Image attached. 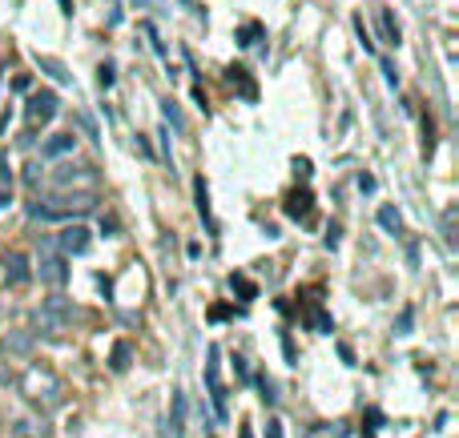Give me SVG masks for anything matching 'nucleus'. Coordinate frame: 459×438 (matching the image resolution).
Instances as JSON below:
<instances>
[{
  "mask_svg": "<svg viewBox=\"0 0 459 438\" xmlns=\"http://www.w3.org/2000/svg\"><path fill=\"white\" fill-rule=\"evenodd\" d=\"M383 73H387V81H391V85H399V73H395L391 61H383Z\"/></svg>",
  "mask_w": 459,
  "mask_h": 438,
  "instance_id": "obj_22",
  "label": "nucleus"
},
{
  "mask_svg": "<svg viewBox=\"0 0 459 438\" xmlns=\"http://www.w3.org/2000/svg\"><path fill=\"white\" fill-rule=\"evenodd\" d=\"M194 194H197V213H202V217H206V226L213 229V217H210V201H206V181H202V177H197Z\"/></svg>",
  "mask_w": 459,
  "mask_h": 438,
  "instance_id": "obj_15",
  "label": "nucleus"
},
{
  "mask_svg": "<svg viewBox=\"0 0 459 438\" xmlns=\"http://www.w3.org/2000/svg\"><path fill=\"white\" fill-rule=\"evenodd\" d=\"M36 68H41V73H49L52 81H61V85L69 81L65 65H61V61H52V57H41V52H36Z\"/></svg>",
  "mask_w": 459,
  "mask_h": 438,
  "instance_id": "obj_10",
  "label": "nucleus"
},
{
  "mask_svg": "<svg viewBox=\"0 0 459 438\" xmlns=\"http://www.w3.org/2000/svg\"><path fill=\"white\" fill-rule=\"evenodd\" d=\"M270 438H282L278 435V422H270Z\"/></svg>",
  "mask_w": 459,
  "mask_h": 438,
  "instance_id": "obj_23",
  "label": "nucleus"
},
{
  "mask_svg": "<svg viewBox=\"0 0 459 438\" xmlns=\"http://www.w3.org/2000/svg\"><path fill=\"white\" fill-rule=\"evenodd\" d=\"M262 36V24H242V33H238V45H254Z\"/></svg>",
  "mask_w": 459,
  "mask_h": 438,
  "instance_id": "obj_17",
  "label": "nucleus"
},
{
  "mask_svg": "<svg viewBox=\"0 0 459 438\" xmlns=\"http://www.w3.org/2000/svg\"><path fill=\"white\" fill-rule=\"evenodd\" d=\"M234 286H238V290H242V293H246V298H254V286H250V282H246V277H234Z\"/></svg>",
  "mask_w": 459,
  "mask_h": 438,
  "instance_id": "obj_21",
  "label": "nucleus"
},
{
  "mask_svg": "<svg viewBox=\"0 0 459 438\" xmlns=\"http://www.w3.org/2000/svg\"><path fill=\"white\" fill-rule=\"evenodd\" d=\"M4 201H8V194H0V210H4Z\"/></svg>",
  "mask_w": 459,
  "mask_h": 438,
  "instance_id": "obj_24",
  "label": "nucleus"
},
{
  "mask_svg": "<svg viewBox=\"0 0 459 438\" xmlns=\"http://www.w3.org/2000/svg\"><path fill=\"white\" fill-rule=\"evenodd\" d=\"M0 77H4V68H0Z\"/></svg>",
  "mask_w": 459,
  "mask_h": 438,
  "instance_id": "obj_25",
  "label": "nucleus"
},
{
  "mask_svg": "<svg viewBox=\"0 0 459 438\" xmlns=\"http://www.w3.org/2000/svg\"><path fill=\"white\" fill-rule=\"evenodd\" d=\"M162 109H165V121H169L174 129H181V113H178V105H174V101H165Z\"/></svg>",
  "mask_w": 459,
  "mask_h": 438,
  "instance_id": "obj_18",
  "label": "nucleus"
},
{
  "mask_svg": "<svg viewBox=\"0 0 459 438\" xmlns=\"http://www.w3.org/2000/svg\"><path fill=\"white\" fill-rule=\"evenodd\" d=\"M206 382H210V394H213V410H218V418H226V394H222V382H218V350H210Z\"/></svg>",
  "mask_w": 459,
  "mask_h": 438,
  "instance_id": "obj_6",
  "label": "nucleus"
},
{
  "mask_svg": "<svg viewBox=\"0 0 459 438\" xmlns=\"http://www.w3.org/2000/svg\"><path fill=\"white\" fill-rule=\"evenodd\" d=\"M379 226L387 229V233H399V229H403V217H399L391 205H383V210H379Z\"/></svg>",
  "mask_w": 459,
  "mask_h": 438,
  "instance_id": "obj_12",
  "label": "nucleus"
},
{
  "mask_svg": "<svg viewBox=\"0 0 459 438\" xmlns=\"http://www.w3.org/2000/svg\"><path fill=\"white\" fill-rule=\"evenodd\" d=\"M73 145H77V137H73V133H52L41 153H45V157H65V153H73Z\"/></svg>",
  "mask_w": 459,
  "mask_h": 438,
  "instance_id": "obj_8",
  "label": "nucleus"
},
{
  "mask_svg": "<svg viewBox=\"0 0 459 438\" xmlns=\"http://www.w3.org/2000/svg\"><path fill=\"white\" fill-rule=\"evenodd\" d=\"M379 29H383V41H391V45H399V24H395L391 8H379Z\"/></svg>",
  "mask_w": 459,
  "mask_h": 438,
  "instance_id": "obj_11",
  "label": "nucleus"
},
{
  "mask_svg": "<svg viewBox=\"0 0 459 438\" xmlns=\"http://www.w3.org/2000/svg\"><path fill=\"white\" fill-rule=\"evenodd\" d=\"M230 85H238V89H242V97L254 101V85L246 81V68H230Z\"/></svg>",
  "mask_w": 459,
  "mask_h": 438,
  "instance_id": "obj_14",
  "label": "nucleus"
},
{
  "mask_svg": "<svg viewBox=\"0 0 459 438\" xmlns=\"http://www.w3.org/2000/svg\"><path fill=\"white\" fill-rule=\"evenodd\" d=\"M52 117H57V93H36V97L29 101V121L49 125Z\"/></svg>",
  "mask_w": 459,
  "mask_h": 438,
  "instance_id": "obj_5",
  "label": "nucleus"
},
{
  "mask_svg": "<svg viewBox=\"0 0 459 438\" xmlns=\"http://www.w3.org/2000/svg\"><path fill=\"white\" fill-rule=\"evenodd\" d=\"M89 242H93V238H89V229L85 226H65L61 233H57V245H61L65 254H85Z\"/></svg>",
  "mask_w": 459,
  "mask_h": 438,
  "instance_id": "obj_4",
  "label": "nucleus"
},
{
  "mask_svg": "<svg viewBox=\"0 0 459 438\" xmlns=\"http://www.w3.org/2000/svg\"><path fill=\"white\" fill-rule=\"evenodd\" d=\"M52 185L57 189H93L97 169L93 165H61V169H52Z\"/></svg>",
  "mask_w": 459,
  "mask_h": 438,
  "instance_id": "obj_1",
  "label": "nucleus"
},
{
  "mask_svg": "<svg viewBox=\"0 0 459 438\" xmlns=\"http://www.w3.org/2000/svg\"><path fill=\"white\" fill-rule=\"evenodd\" d=\"M113 85V65H101V89H109Z\"/></svg>",
  "mask_w": 459,
  "mask_h": 438,
  "instance_id": "obj_19",
  "label": "nucleus"
},
{
  "mask_svg": "<svg viewBox=\"0 0 459 438\" xmlns=\"http://www.w3.org/2000/svg\"><path fill=\"white\" fill-rule=\"evenodd\" d=\"M77 121H81V129L89 133V137H93V141H97V125H93V121H89V117H85V113L77 117Z\"/></svg>",
  "mask_w": 459,
  "mask_h": 438,
  "instance_id": "obj_20",
  "label": "nucleus"
},
{
  "mask_svg": "<svg viewBox=\"0 0 459 438\" xmlns=\"http://www.w3.org/2000/svg\"><path fill=\"white\" fill-rule=\"evenodd\" d=\"M169 430L174 435L185 430V394H174V422H169Z\"/></svg>",
  "mask_w": 459,
  "mask_h": 438,
  "instance_id": "obj_13",
  "label": "nucleus"
},
{
  "mask_svg": "<svg viewBox=\"0 0 459 438\" xmlns=\"http://www.w3.org/2000/svg\"><path fill=\"white\" fill-rule=\"evenodd\" d=\"M24 390H29V398H41V390H45V398H49V402L61 398V382H57L49 370H41V366H33V370L24 374Z\"/></svg>",
  "mask_w": 459,
  "mask_h": 438,
  "instance_id": "obj_2",
  "label": "nucleus"
},
{
  "mask_svg": "<svg viewBox=\"0 0 459 438\" xmlns=\"http://www.w3.org/2000/svg\"><path fill=\"white\" fill-rule=\"evenodd\" d=\"M125 366H129V346H125V342H117V346H113V370H125Z\"/></svg>",
  "mask_w": 459,
  "mask_h": 438,
  "instance_id": "obj_16",
  "label": "nucleus"
},
{
  "mask_svg": "<svg viewBox=\"0 0 459 438\" xmlns=\"http://www.w3.org/2000/svg\"><path fill=\"white\" fill-rule=\"evenodd\" d=\"M286 213H290V217H306V213H311V194H306V189L290 194L286 197Z\"/></svg>",
  "mask_w": 459,
  "mask_h": 438,
  "instance_id": "obj_9",
  "label": "nucleus"
},
{
  "mask_svg": "<svg viewBox=\"0 0 459 438\" xmlns=\"http://www.w3.org/2000/svg\"><path fill=\"white\" fill-rule=\"evenodd\" d=\"M36 274H41V282H49V286H65L69 282V265H65L61 254H45L41 265H36Z\"/></svg>",
  "mask_w": 459,
  "mask_h": 438,
  "instance_id": "obj_3",
  "label": "nucleus"
},
{
  "mask_svg": "<svg viewBox=\"0 0 459 438\" xmlns=\"http://www.w3.org/2000/svg\"><path fill=\"white\" fill-rule=\"evenodd\" d=\"M4 277H8L13 286H24V282L33 277V270H29V258H24V254H8V258H4Z\"/></svg>",
  "mask_w": 459,
  "mask_h": 438,
  "instance_id": "obj_7",
  "label": "nucleus"
}]
</instances>
